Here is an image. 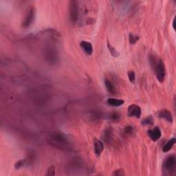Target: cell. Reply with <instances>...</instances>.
I'll return each mask as SVG.
<instances>
[{
  "label": "cell",
  "instance_id": "4fadbf2b",
  "mask_svg": "<svg viewBox=\"0 0 176 176\" xmlns=\"http://www.w3.org/2000/svg\"><path fill=\"white\" fill-rule=\"evenodd\" d=\"M175 138H171L170 141H169L167 143H166V145H165L164 147L162 148V151L164 153H167L170 151V150L172 149L173 145H175Z\"/></svg>",
  "mask_w": 176,
  "mask_h": 176
},
{
  "label": "cell",
  "instance_id": "5bb4252c",
  "mask_svg": "<svg viewBox=\"0 0 176 176\" xmlns=\"http://www.w3.org/2000/svg\"><path fill=\"white\" fill-rule=\"evenodd\" d=\"M142 125L145 126H151L154 125V120L151 116H149V117L145 118L143 121H142Z\"/></svg>",
  "mask_w": 176,
  "mask_h": 176
},
{
  "label": "cell",
  "instance_id": "7c38bea8",
  "mask_svg": "<svg viewBox=\"0 0 176 176\" xmlns=\"http://www.w3.org/2000/svg\"><path fill=\"white\" fill-rule=\"evenodd\" d=\"M105 88L108 91V92L112 94H115L116 90L115 88H114V85L112 84V83L110 81L109 79H107V78H105Z\"/></svg>",
  "mask_w": 176,
  "mask_h": 176
},
{
  "label": "cell",
  "instance_id": "e0dca14e",
  "mask_svg": "<svg viewBox=\"0 0 176 176\" xmlns=\"http://www.w3.org/2000/svg\"><path fill=\"white\" fill-rule=\"evenodd\" d=\"M112 175H115V176H122L125 175V171L122 169H116L112 173Z\"/></svg>",
  "mask_w": 176,
  "mask_h": 176
},
{
  "label": "cell",
  "instance_id": "30bf717a",
  "mask_svg": "<svg viewBox=\"0 0 176 176\" xmlns=\"http://www.w3.org/2000/svg\"><path fill=\"white\" fill-rule=\"evenodd\" d=\"M158 116L161 118L166 120L169 122H173V117L172 115H171V113L167 109H162L160 112H159Z\"/></svg>",
  "mask_w": 176,
  "mask_h": 176
},
{
  "label": "cell",
  "instance_id": "3957f363",
  "mask_svg": "<svg viewBox=\"0 0 176 176\" xmlns=\"http://www.w3.org/2000/svg\"><path fill=\"white\" fill-rule=\"evenodd\" d=\"M176 158L174 154L169 155L162 163V171L164 175H171L175 173Z\"/></svg>",
  "mask_w": 176,
  "mask_h": 176
},
{
  "label": "cell",
  "instance_id": "9c48e42d",
  "mask_svg": "<svg viewBox=\"0 0 176 176\" xmlns=\"http://www.w3.org/2000/svg\"><path fill=\"white\" fill-rule=\"evenodd\" d=\"M80 46L85 54H87L88 55L92 54L93 47H92V45L90 43V42L85 41H81L80 43Z\"/></svg>",
  "mask_w": 176,
  "mask_h": 176
},
{
  "label": "cell",
  "instance_id": "ba28073f",
  "mask_svg": "<svg viewBox=\"0 0 176 176\" xmlns=\"http://www.w3.org/2000/svg\"><path fill=\"white\" fill-rule=\"evenodd\" d=\"M94 151L97 156H100L104 150V145L103 143L100 141V140L95 139L94 141Z\"/></svg>",
  "mask_w": 176,
  "mask_h": 176
},
{
  "label": "cell",
  "instance_id": "8992f818",
  "mask_svg": "<svg viewBox=\"0 0 176 176\" xmlns=\"http://www.w3.org/2000/svg\"><path fill=\"white\" fill-rule=\"evenodd\" d=\"M127 114L130 117L140 118L142 114L141 108L135 104H132V105L129 106L128 109H127Z\"/></svg>",
  "mask_w": 176,
  "mask_h": 176
},
{
  "label": "cell",
  "instance_id": "9a60e30c",
  "mask_svg": "<svg viewBox=\"0 0 176 176\" xmlns=\"http://www.w3.org/2000/svg\"><path fill=\"white\" fill-rule=\"evenodd\" d=\"M107 47H108V49H109V52H110V53H111V54L112 55V56L114 57L118 56L119 53L118 52V51L116 50V48H114L113 46H112L111 44L109 43V42H107Z\"/></svg>",
  "mask_w": 176,
  "mask_h": 176
},
{
  "label": "cell",
  "instance_id": "ffe728a7",
  "mask_svg": "<svg viewBox=\"0 0 176 176\" xmlns=\"http://www.w3.org/2000/svg\"><path fill=\"white\" fill-rule=\"evenodd\" d=\"M55 174V168L54 166H51L48 169L47 173H46V175L50 176V175H54Z\"/></svg>",
  "mask_w": 176,
  "mask_h": 176
},
{
  "label": "cell",
  "instance_id": "6da1fadb",
  "mask_svg": "<svg viewBox=\"0 0 176 176\" xmlns=\"http://www.w3.org/2000/svg\"><path fill=\"white\" fill-rule=\"evenodd\" d=\"M149 63L152 70L156 73L157 79L158 81L162 83L164 80L166 76V70L163 61L160 59L157 58L154 54L149 55Z\"/></svg>",
  "mask_w": 176,
  "mask_h": 176
},
{
  "label": "cell",
  "instance_id": "7a4b0ae2",
  "mask_svg": "<svg viewBox=\"0 0 176 176\" xmlns=\"http://www.w3.org/2000/svg\"><path fill=\"white\" fill-rule=\"evenodd\" d=\"M50 143L54 147L60 149H67L70 148V145L66 135L61 132H54L51 135Z\"/></svg>",
  "mask_w": 176,
  "mask_h": 176
},
{
  "label": "cell",
  "instance_id": "8fae6325",
  "mask_svg": "<svg viewBox=\"0 0 176 176\" xmlns=\"http://www.w3.org/2000/svg\"><path fill=\"white\" fill-rule=\"evenodd\" d=\"M107 103L108 105L113 106V107H119L124 104L125 101L123 100H120V99H116L114 98H109L107 99Z\"/></svg>",
  "mask_w": 176,
  "mask_h": 176
},
{
  "label": "cell",
  "instance_id": "7402d4cb",
  "mask_svg": "<svg viewBox=\"0 0 176 176\" xmlns=\"http://www.w3.org/2000/svg\"><path fill=\"white\" fill-rule=\"evenodd\" d=\"M124 132L127 135L131 134V133L133 132V127H131V126H127L126 128L125 129Z\"/></svg>",
  "mask_w": 176,
  "mask_h": 176
},
{
  "label": "cell",
  "instance_id": "277c9868",
  "mask_svg": "<svg viewBox=\"0 0 176 176\" xmlns=\"http://www.w3.org/2000/svg\"><path fill=\"white\" fill-rule=\"evenodd\" d=\"M69 12L70 21L72 24H75L78 20L79 16V6L76 1H70L69 4Z\"/></svg>",
  "mask_w": 176,
  "mask_h": 176
},
{
  "label": "cell",
  "instance_id": "ac0fdd59",
  "mask_svg": "<svg viewBox=\"0 0 176 176\" xmlns=\"http://www.w3.org/2000/svg\"><path fill=\"white\" fill-rule=\"evenodd\" d=\"M128 77H129V80H130L131 83H134L135 80V75L134 72L132 70L129 71L128 72Z\"/></svg>",
  "mask_w": 176,
  "mask_h": 176
},
{
  "label": "cell",
  "instance_id": "44dd1931",
  "mask_svg": "<svg viewBox=\"0 0 176 176\" xmlns=\"http://www.w3.org/2000/svg\"><path fill=\"white\" fill-rule=\"evenodd\" d=\"M110 118L114 121H118L120 119V116L118 113H113L110 115Z\"/></svg>",
  "mask_w": 176,
  "mask_h": 176
},
{
  "label": "cell",
  "instance_id": "2e32d148",
  "mask_svg": "<svg viewBox=\"0 0 176 176\" xmlns=\"http://www.w3.org/2000/svg\"><path fill=\"white\" fill-rule=\"evenodd\" d=\"M129 43L131 44H135L139 40V37L138 35H135L134 34L130 33L129 34Z\"/></svg>",
  "mask_w": 176,
  "mask_h": 176
},
{
  "label": "cell",
  "instance_id": "5b68a950",
  "mask_svg": "<svg viewBox=\"0 0 176 176\" xmlns=\"http://www.w3.org/2000/svg\"><path fill=\"white\" fill-rule=\"evenodd\" d=\"M35 8L32 7L30 9L28 10V12H27L26 15H25L24 22L22 24V27L24 28H28L30 25L33 24L35 20Z\"/></svg>",
  "mask_w": 176,
  "mask_h": 176
},
{
  "label": "cell",
  "instance_id": "d6986e66",
  "mask_svg": "<svg viewBox=\"0 0 176 176\" xmlns=\"http://www.w3.org/2000/svg\"><path fill=\"white\" fill-rule=\"evenodd\" d=\"M25 164V160H21L20 161H18V162L17 163H15V164H14V168L17 169H19L22 168V167H24Z\"/></svg>",
  "mask_w": 176,
  "mask_h": 176
},
{
  "label": "cell",
  "instance_id": "603a6c76",
  "mask_svg": "<svg viewBox=\"0 0 176 176\" xmlns=\"http://www.w3.org/2000/svg\"><path fill=\"white\" fill-rule=\"evenodd\" d=\"M175 19H174V20H173V28H175Z\"/></svg>",
  "mask_w": 176,
  "mask_h": 176
},
{
  "label": "cell",
  "instance_id": "52a82bcc",
  "mask_svg": "<svg viewBox=\"0 0 176 176\" xmlns=\"http://www.w3.org/2000/svg\"><path fill=\"white\" fill-rule=\"evenodd\" d=\"M148 135L153 141L156 142L160 138L162 133L158 127H155L154 129L148 131Z\"/></svg>",
  "mask_w": 176,
  "mask_h": 176
}]
</instances>
